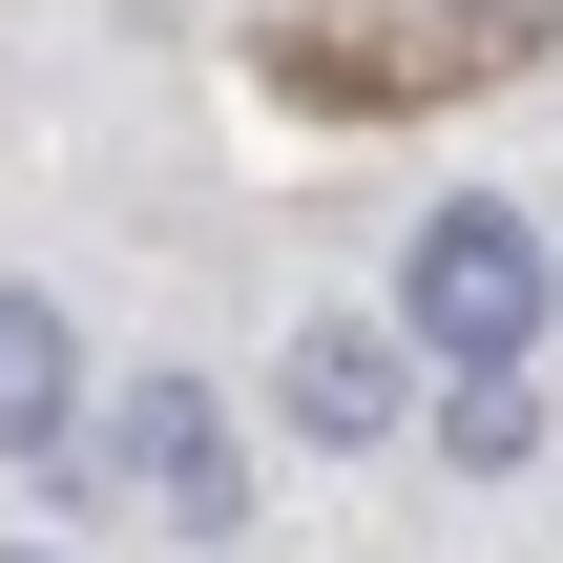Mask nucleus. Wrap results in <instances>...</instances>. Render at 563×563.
Returning a JSON list of instances; mask_svg holds the SVG:
<instances>
[{"label": "nucleus", "mask_w": 563, "mask_h": 563, "mask_svg": "<svg viewBox=\"0 0 563 563\" xmlns=\"http://www.w3.org/2000/svg\"><path fill=\"white\" fill-rule=\"evenodd\" d=\"M397 292H418V334L481 376V355H522L543 334V292H563V251H543V209H501V188H460V209H418V251H397Z\"/></svg>", "instance_id": "obj_1"}, {"label": "nucleus", "mask_w": 563, "mask_h": 563, "mask_svg": "<svg viewBox=\"0 0 563 563\" xmlns=\"http://www.w3.org/2000/svg\"><path fill=\"white\" fill-rule=\"evenodd\" d=\"M84 481H125V501H167L188 543H230V522H251V460H230V418H209V376H125V397L84 418Z\"/></svg>", "instance_id": "obj_2"}, {"label": "nucleus", "mask_w": 563, "mask_h": 563, "mask_svg": "<svg viewBox=\"0 0 563 563\" xmlns=\"http://www.w3.org/2000/svg\"><path fill=\"white\" fill-rule=\"evenodd\" d=\"M272 397H292V439H397V397H418V355H397L376 313H313V334L272 355Z\"/></svg>", "instance_id": "obj_3"}, {"label": "nucleus", "mask_w": 563, "mask_h": 563, "mask_svg": "<svg viewBox=\"0 0 563 563\" xmlns=\"http://www.w3.org/2000/svg\"><path fill=\"white\" fill-rule=\"evenodd\" d=\"M84 439V334L42 292H0V460H63Z\"/></svg>", "instance_id": "obj_4"}, {"label": "nucleus", "mask_w": 563, "mask_h": 563, "mask_svg": "<svg viewBox=\"0 0 563 563\" xmlns=\"http://www.w3.org/2000/svg\"><path fill=\"white\" fill-rule=\"evenodd\" d=\"M439 460H460V481H522V460H543V397H522V355H481V376L439 397Z\"/></svg>", "instance_id": "obj_5"}, {"label": "nucleus", "mask_w": 563, "mask_h": 563, "mask_svg": "<svg viewBox=\"0 0 563 563\" xmlns=\"http://www.w3.org/2000/svg\"><path fill=\"white\" fill-rule=\"evenodd\" d=\"M0 563H42V543H0Z\"/></svg>", "instance_id": "obj_6"}]
</instances>
